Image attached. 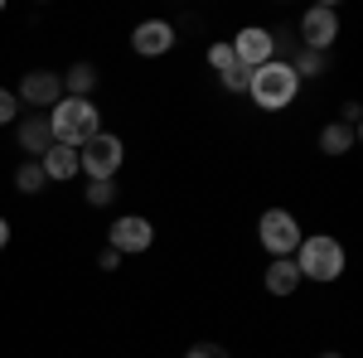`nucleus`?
I'll use <instances>...</instances> for the list:
<instances>
[{"mask_svg":"<svg viewBox=\"0 0 363 358\" xmlns=\"http://www.w3.org/2000/svg\"><path fill=\"white\" fill-rule=\"evenodd\" d=\"M291 73H296V78H320V73H325V54H315V49H296Z\"/></svg>","mask_w":363,"mask_h":358,"instance_id":"f3484780","label":"nucleus"},{"mask_svg":"<svg viewBox=\"0 0 363 358\" xmlns=\"http://www.w3.org/2000/svg\"><path fill=\"white\" fill-rule=\"evenodd\" d=\"M359 116H363L359 102H344V126H354V131H359Z\"/></svg>","mask_w":363,"mask_h":358,"instance_id":"b1692460","label":"nucleus"},{"mask_svg":"<svg viewBox=\"0 0 363 358\" xmlns=\"http://www.w3.org/2000/svg\"><path fill=\"white\" fill-rule=\"evenodd\" d=\"M121 160H126V145H121V136H112V131H97L92 140L78 145V169H87L92 179H116Z\"/></svg>","mask_w":363,"mask_h":358,"instance_id":"20e7f679","label":"nucleus"},{"mask_svg":"<svg viewBox=\"0 0 363 358\" xmlns=\"http://www.w3.org/2000/svg\"><path fill=\"white\" fill-rule=\"evenodd\" d=\"M233 58H238L247 73H257L262 63L277 58V34H272V29H257V25L238 29V39H233Z\"/></svg>","mask_w":363,"mask_h":358,"instance_id":"0eeeda50","label":"nucleus"},{"mask_svg":"<svg viewBox=\"0 0 363 358\" xmlns=\"http://www.w3.org/2000/svg\"><path fill=\"white\" fill-rule=\"evenodd\" d=\"M97 267H102V272H116V267H121V252L102 247V252H97Z\"/></svg>","mask_w":363,"mask_h":358,"instance_id":"5701e85b","label":"nucleus"},{"mask_svg":"<svg viewBox=\"0 0 363 358\" xmlns=\"http://www.w3.org/2000/svg\"><path fill=\"white\" fill-rule=\"evenodd\" d=\"M15 111H20V97H15L10 87H0V126H5V121H15Z\"/></svg>","mask_w":363,"mask_h":358,"instance_id":"412c9836","label":"nucleus"},{"mask_svg":"<svg viewBox=\"0 0 363 358\" xmlns=\"http://www.w3.org/2000/svg\"><path fill=\"white\" fill-rule=\"evenodd\" d=\"M320 358H344V354H335V349H330V354H320Z\"/></svg>","mask_w":363,"mask_h":358,"instance_id":"a878e982","label":"nucleus"},{"mask_svg":"<svg viewBox=\"0 0 363 358\" xmlns=\"http://www.w3.org/2000/svg\"><path fill=\"white\" fill-rule=\"evenodd\" d=\"M49 131H54L58 145L78 150L83 140H92L102 131V111H97L92 97H58L54 107H49Z\"/></svg>","mask_w":363,"mask_h":358,"instance_id":"f257e3e1","label":"nucleus"},{"mask_svg":"<svg viewBox=\"0 0 363 358\" xmlns=\"http://www.w3.org/2000/svg\"><path fill=\"white\" fill-rule=\"evenodd\" d=\"M262 281H267V296H281V301H286V296H296L301 272H296V262H291V257H277V262L267 267V276H262Z\"/></svg>","mask_w":363,"mask_h":358,"instance_id":"f8f14e48","label":"nucleus"},{"mask_svg":"<svg viewBox=\"0 0 363 358\" xmlns=\"http://www.w3.org/2000/svg\"><path fill=\"white\" fill-rule=\"evenodd\" d=\"M15 97H25V107H54L58 97H63V78L49 73V68H34L20 78V92Z\"/></svg>","mask_w":363,"mask_h":358,"instance_id":"1a4fd4ad","label":"nucleus"},{"mask_svg":"<svg viewBox=\"0 0 363 358\" xmlns=\"http://www.w3.org/2000/svg\"><path fill=\"white\" fill-rule=\"evenodd\" d=\"M296 272L310 276V281H339V276H344V247H339L330 233L301 237V247H296Z\"/></svg>","mask_w":363,"mask_h":358,"instance_id":"7ed1b4c3","label":"nucleus"},{"mask_svg":"<svg viewBox=\"0 0 363 358\" xmlns=\"http://www.w3.org/2000/svg\"><path fill=\"white\" fill-rule=\"evenodd\" d=\"M218 83H223L228 92H247L252 73H247V68H242V63H238V68H228V73H223V78H218Z\"/></svg>","mask_w":363,"mask_h":358,"instance_id":"aec40b11","label":"nucleus"},{"mask_svg":"<svg viewBox=\"0 0 363 358\" xmlns=\"http://www.w3.org/2000/svg\"><path fill=\"white\" fill-rule=\"evenodd\" d=\"M184 358H228V349H223V344H208V339H203V344H194Z\"/></svg>","mask_w":363,"mask_h":358,"instance_id":"4be33fe9","label":"nucleus"},{"mask_svg":"<svg viewBox=\"0 0 363 358\" xmlns=\"http://www.w3.org/2000/svg\"><path fill=\"white\" fill-rule=\"evenodd\" d=\"M208 68L223 78L228 68H238V58H233V44H208Z\"/></svg>","mask_w":363,"mask_h":358,"instance_id":"6ab92c4d","label":"nucleus"},{"mask_svg":"<svg viewBox=\"0 0 363 358\" xmlns=\"http://www.w3.org/2000/svg\"><path fill=\"white\" fill-rule=\"evenodd\" d=\"M257 237H262V247L272 252V257H291L306 233H301V223H296L291 208H267L262 223H257Z\"/></svg>","mask_w":363,"mask_h":358,"instance_id":"39448f33","label":"nucleus"},{"mask_svg":"<svg viewBox=\"0 0 363 358\" xmlns=\"http://www.w3.org/2000/svg\"><path fill=\"white\" fill-rule=\"evenodd\" d=\"M112 198H116V179H92V184H87V203H92V208H107Z\"/></svg>","mask_w":363,"mask_h":358,"instance_id":"a211bd4d","label":"nucleus"},{"mask_svg":"<svg viewBox=\"0 0 363 358\" xmlns=\"http://www.w3.org/2000/svg\"><path fill=\"white\" fill-rule=\"evenodd\" d=\"M301 49H315V54H325V49H335L339 39V15L335 5H310L306 15H301Z\"/></svg>","mask_w":363,"mask_h":358,"instance_id":"423d86ee","label":"nucleus"},{"mask_svg":"<svg viewBox=\"0 0 363 358\" xmlns=\"http://www.w3.org/2000/svg\"><path fill=\"white\" fill-rule=\"evenodd\" d=\"M5 242H10V223L0 218V252H5Z\"/></svg>","mask_w":363,"mask_h":358,"instance_id":"393cba45","label":"nucleus"},{"mask_svg":"<svg viewBox=\"0 0 363 358\" xmlns=\"http://www.w3.org/2000/svg\"><path fill=\"white\" fill-rule=\"evenodd\" d=\"M44 184H49V179H44V169H39V160H25V165L15 169V189H20V194H39Z\"/></svg>","mask_w":363,"mask_h":358,"instance_id":"dca6fc26","label":"nucleus"},{"mask_svg":"<svg viewBox=\"0 0 363 358\" xmlns=\"http://www.w3.org/2000/svg\"><path fill=\"white\" fill-rule=\"evenodd\" d=\"M39 169H44V179H63V184H68V179L78 174V150H73V145H58V140H54V145L39 155Z\"/></svg>","mask_w":363,"mask_h":358,"instance_id":"9b49d317","label":"nucleus"},{"mask_svg":"<svg viewBox=\"0 0 363 358\" xmlns=\"http://www.w3.org/2000/svg\"><path fill=\"white\" fill-rule=\"evenodd\" d=\"M49 145H54L49 116H25V121H20V150H25V155H44Z\"/></svg>","mask_w":363,"mask_h":358,"instance_id":"ddd939ff","label":"nucleus"},{"mask_svg":"<svg viewBox=\"0 0 363 358\" xmlns=\"http://www.w3.org/2000/svg\"><path fill=\"white\" fill-rule=\"evenodd\" d=\"M131 49H136L140 58H160L174 49V25H165V20H145V25H136V34H131Z\"/></svg>","mask_w":363,"mask_h":358,"instance_id":"9d476101","label":"nucleus"},{"mask_svg":"<svg viewBox=\"0 0 363 358\" xmlns=\"http://www.w3.org/2000/svg\"><path fill=\"white\" fill-rule=\"evenodd\" d=\"M63 78V97H92V87L102 83V73L92 68V63H73L68 73H58Z\"/></svg>","mask_w":363,"mask_h":358,"instance_id":"4468645a","label":"nucleus"},{"mask_svg":"<svg viewBox=\"0 0 363 358\" xmlns=\"http://www.w3.org/2000/svg\"><path fill=\"white\" fill-rule=\"evenodd\" d=\"M296 92H301V78H296V73H291V63H281V58L262 63V68L252 73V83H247V97L262 111L291 107V102H296Z\"/></svg>","mask_w":363,"mask_h":358,"instance_id":"f03ea898","label":"nucleus"},{"mask_svg":"<svg viewBox=\"0 0 363 358\" xmlns=\"http://www.w3.org/2000/svg\"><path fill=\"white\" fill-rule=\"evenodd\" d=\"M155 242V228L150 218H140V213H126V218L112 223V233H107V247L121 252V257H131V252H145Z\"/></svg>","mask_w":363,"mask_h":358,"instance_id":"6e6552de","label":"nucleus"},{"mask_svg":"<svg viewBox=\"0 0 363 358\" xmlns=\"http://www.w3.org/2000/svg\"><path fill=\"white\" fill-rule=\"evenodd\" d=\"M354 140H359V131H354V126L330 121V126L320 131V150H325V155H349V150H354Z\"/></svg>","mask_w":363,"mask_h":358,"instance_id":"2eb2a0df","label":"nucleus"}]
</instances>
